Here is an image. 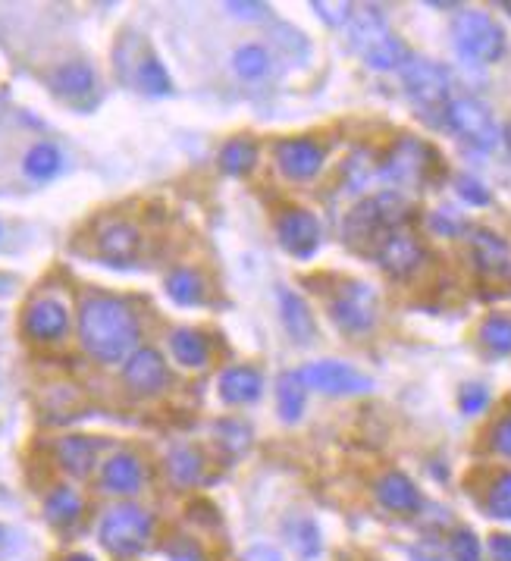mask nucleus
I'll list each match as a JSON object with an SVG mask.
<instances>
[{
  "instance_id": "nucleus-14",
  "label": "nucleus",
  "mask_w": 511,
  "mask_h": 561,
  "mask_svg": "<svg viewBox=\"0 0 511 561\" xmlns=\"http://www.w3.org/2000/svg\"><path fill=\"white\" fill-rule=\"evenodd\" d=\"M123 380L132 392L138 395H157L160 389H167L170 383V370L164 355L157 352V348H135V352L126 358L123 367Z\"/></svg>"
},
{
  "instance_id": "nucleus-33",
  "label": "nucleus",
  "mask_w": 511,
  "mask_h": 561,
  "mask_svg": "<svg viewBox=\"0 0 511 561\" xmlns=\"http://www.w3.org/2000/svg\"><path fill=\"white\" fill-rule=\"evenodd\" d=\"M477 336L493 355H511V314H490Z\"/></svg>"
},
{
  "instance_id": "nucleus-50",
  "label": "nucleus",
  "mask_w": 511,
  "mask_h": 561,
  "mask_svg": "<svg viewBox=\"0 0 511 561\" xmlns=\"http://www.w3.org/2000/svg\"><path fill=\"white\" fill-rule=\"evenodd\" d=\"M7 104V95H4V91H0V107H4Z\"/></svg>"
},
{
  "instance_id": "nucleus-15",
  "label": "nucleus",
  "mask_w": 511,
  "mask_h": 561,
  "mask_svg": "<svg viewBox=\"0 0 511 561\" xmlns=\"http://www.w3.org/2000/svg\"><path fill=\"white\" fill-rule=\"evenodd\" d=\"M323 157L327 154L314 138H286V142L276 145V167L295 182L314 179L323 167Z\"/></svg>"
},
{
  "instance_id": "nucleus-32",
  "label": "nucleus",
  "mask_w": 511,
  "mask_h": 561,
  "mask_svg": "<svg viewBox=\"0 0 511 561\" xmlns=\"http://www.w3.org/2000/svg\"><path fill=\"white\" fill-rule=\"evenodd\" d=\"M135 82H138V88L145 91V95H154V98H164V95H170V91H173V79H170V73H167V66L160 63L154 54H148V57L138 60V66H135Z\"/></svg>"
},
{
  "instance_id": "nucleus-19",
  "label": "nucleus",
  "mask_w": 511,
  "mask_h": 561,
  "mask_svg": "<svg viewBox=\"0 0 511 561\" xmlns=\"http://www.w3.org/2000/svg\"><path fill=\"white\" fill-rule=\"evenodd\" d=\"M264 392V377L254 367H229L220 373V399L226 405H251Z\"/></svg>"
},
{
  "instance_id": "nucleus-18",
  "label": "nucleus",
  "mask_w": 511,
  "mask_h": 561,
  "mask_svg": "<svg viewBox=\"0 0 511 561\" xmlns=\"http://www.w3.org/2000/svg\"><path fill=\"white\" fill-rule=\"evenodd\" d=\"M145 483L142 461L132 452H116L104 461L101 467V486L113 496H135Z\"/></svg>"
},
{
  "instance_id": "nucleus-44",
  "label": "nucleus",
  "mask_w": 511,
  "mask_h": 561,
  "mask_svg": "<svg viewBox=\"0 0 511 561\" xmlns=\"http://www.w3.org/2000/svg\"><path fill=\"white\" fill-rule=\"evenodd\" d=\"M493 449L505 458H511V414L499 417L493 427Z\"/></svg>"
},
{
  "instance_id": "nucleus-16",
  "label": "nucleus",
  "mask_w": 511,
  "mask_h": 561,
  "mask_svg": "<svg viewBox=\"0 0 511 561\" xmlns=\"http://www.w3.org/2000/svg\"><path fill=\"white\" fill-rule=\"evenodd\" d=\"M98 254L107 264L126 267L138 257V248H142V232H138L129 220H110L101 226L98 232Z\"/></svg>"
},
{
  "instance_id": "nucleus-37",
  "label": "nucleus",
  "mask_w": 511,
  "mask_h": 561,
  "mask_svg": "<svg viewBox=\"0 0 511 561\" xmlns=\"http://www.w3.org/2000/svg\"><path fill=\"white\" fill-rule=\"evenodd\" d=\"M214 436H217V442L226 449V452H232V455H239V452H245L248 449V442H251V430H248V424H242V420H220V424L214 427Z\"/></svg>"
},
{
  "instance_id": "nucleus-28",
  "label": "nucleus",
  "mask_w": 511,
  "mask_h": 561,
  "mask_svg": "<svg viewBox=\"0 0 511 561\" xmlns=\"http://www.w3.org/2000/svg\"><path fill=\"white\" fill-rule=\"evenodd\" d=\"M305 402H308V386L301 383L298 373L286 370L276 377V411H280L283 420H298L301 411H305Z\"/></svg>"
},
{
  "instance_id": "nucleus-12",
  "label": "nucleus",
  "mask_w": 511,
  "mask_h": 561,
  "mask_svg": "<svg viewBox=\"0 0 511 561\" xmlns=\"http://www.w3.org/2000/svg\"><path fill=\"white\" fill-rule=\"evenodd\" d=\"M22 333L32 342H60L69 333V311L60 298H35L22 314Z\"/></svg>"
},
{
  "instance_id": "nucleus-1",
  "label": "nucleus",
  "mask_w": 511,
  "mask_h": 561,
  "mask_svg": "<svg viewBox=\"0 0 511 561\" xmlns=\"http://www.w3.org/2000/svg\"><path fill=\"white\" fill-rule=\"evenodd\" d=\"M79 342L101 364L126 361L138 345V317L123 298L88 295L79 305Z\"/></svg>"
},
{
  "instance_id": "nucleus-11",
  "label": "nucleus",
  "mask_w": 511,
  "mask_h": 561,
  "mask_svg": "<svg viewBox=\"0 0 511 561\" xmlns=\"http://www.w3.org/2000/svg\"><path fill=\"white\" fill-rule=\"evenodd\" d=\"M276 239L292 257L308 261L320 248V220L305 207H289L276 217Z\"/></svg>"
},
{
  "instance_id": "nucleus-29",
  "label": "nucleus",
  "mask_w": 511,
  "mask_h": 561,
  "mask_svg": "<svg viewBox=\"0 0 511 561\" xmlns=\"http://www.w3.org/2000/svg\"><path fill=\"white\" fill-rule=\"evenodd\" d=\"M60 170H63V154L51 142L32 145L26 151V157H22V173H26L29 179H35V182H51Z\"/></svg>"
},
{
  "instance_id": "nucleus-36",
  "label": "nucleus",
  "mask_w": 511,
  "mask_h": 561,
  "mask_svg": "<svg viewBox=\"0 0 511 561\" xmlns=\"http://www.w3.org/2000/svg\"><path fill=\"white\" fill-rule=\"evenodd\" d=\"M449 555L452 561H480L483 558L480 536L471 527H455L449 533Z\"/></svg>"
},
{
  "instance_id": "nucleus-49",
  "label": "nucleus",
  "mask_w": 511,
  "mask_h": 561,
  "mask_svg": "<svg viewBox=\"0 0 511 561\" xmlns=\"http://www.w3.org/2000/svg\"><path fill=\"white\" fill-rule=\"evenodd\" d=\"M502 142H505V151L511 154V123L505 126V132H502Z\"/></svg>"
},
{
  "instance_id": "nucleus-35",
  "label": "nucleus",
  "mask_w": 511,
  "mask_h": 561,
  "mask_svg": "<svg viewBox=\"0 0 511 561\" xmlns=\"http://www.w3.org/2000/svg\"><path fill=\"white\" fill-rule=\"evenodd\" d=\"M486 511L496 521H511V471L499 474L486 493Z\"/></svg>"
},
{
  "instance_id": "nucleus-22",
  "label": "nucleus",
  "mask_w": 511,
  "mask_h": 561,
  "mask_svg": "<svg viewBox=\"0 0 511 561\" xmlns=\"http://www.w3.org/2000/svg\"><path fill=\"white\" fill-rule=\"evenodd\" d=\"M57 461L66 474L88 477L95 471V461H98V442L88 436H63L57 442Z\"/></svg>"
},
{
  "instance_id": "nucleus-45",
  "label": "nucleus",
  "mask_w": 511,
  "mask_h": 561,
  "mask_svg": "<svg viewBox=\"0 0 511 561\" xmlns=\"http://www.w3.org/2000/svg\"><path fill=\"white\" fill-rule=\"evenodd\" d=\"M173 561H201V552L192 540H173L167 549H164Z\"/></svg>"
},
{
  "instance_id": "nucleus-5",
  "label": "nucleus",
  "mask_w": 511,
  "mask_h": 561,
  "mask_svg": "<svg viewBox=\"0 0 511 561\" xmlns=\"http://www.w3.org/2000/svg\"><path fill=\"white\" fill-rule=\"evenodd\" d=\"M377 314H380L377 289L364 283V279H345L330 298V317L342 333L352 336L370 333L377 326Z\"/></svg>"
},
{
  "instance_id": "nucleus-40",
  "label": "nucleus",
  "mask_w": 511,
  "mask_h": 561,
  "mask_svg": "<svg viewBox=\"0 0 511 561\" xmlns=\"http://www.w3.org/2000/svg\"><path fill=\"white\" fill-rule=\"evenodd\" d=\"M486 405H490V389L480 386V383H468V386L461 389V395H458V408L468 414V417L486 411Z\"/></svg>"
},
{
  "instance_id": "nucleus-38",
  "label": "nucleus",
  "mask_w": 511,
  "mask_h": 561,
  "mask_svg": "<svg viewBox=\"0 0 511 561\" xmlns=\"http://www.w3.org/2000/svg\"><path fill=\"white\" fill-rule=\"evenodd\" d=\"M374 176H380V173L374 170V160H370V154L358 151L355 157H348V163H345V182H348V189H352V192H361Z\"/></svg>"
},
{
  "instance_id": "nucleus-46",
  "label": "nucleus",
  "mask_w": 511,
  "mask_h": 561,
  "mask_svg": "<svg viewBox=\"0 0 511 561\" xmlns=\"http://www.w3.org/2000/svg\"><path fill=\"white\" fill-rule=\"evenodd\" d=\"M486 549H490L493 561H511V533H493Z\"/></svg>"
},
{
  "instance_id": "nucleus-8",
  "label": "nucleus",
  "mask_w": 511,
  "mask_h": 561,
  "mask_svg": "<svg viewBox=\"0 0 511 561\" xmlns=\"http://www.w3.org/2000/svg\"><path fill=\"white\" fill-rule=\"evenodd\" d=\"M301 383L308 389H317L323 395H364L374 389V380L358 373L352 364L345 361H333V358H323V361H311L298 370Z\"/></svg>"
},
{
  "instance_id": "nucleus-31",
  "label": "nucleus",
  "mask_w": 511,
  "mask_h": 561,
  "mask_svg": "<svg viewBox=\"0 0 511 561\" xmlns=\"http://www.w3.org/2000/svg\"><path fill=\"white\" fill-rule=\"evenodd\" d=\"M167 474L173 477L176 486H195L204 474V458L192 446H179L167 458Z\"/></svg>"
},
{
  "instance_id": "nucleus-9",
  "label": "nucleus",
  "mask_w": 511,
  "mask_h": 561,
  "mask_svg": "<svg viewBox=\"0 0 511 561\" xmlns=\"http://www.w3.org/2000/svg\"><path fill=\"white\" fill-rule=\"evenodd\" d=\"M433 151L421 142V138L402 135L392 151L386 154V160L380 163V179L402 185V189H411V185H421L427 179Z\"/></svg>"
},
{
  "instance_id": "nucleus-17",
  "label": "nucleus",
  "mask_w": 511,
  "mask_h": 561,
  "mask_svg": "<svg viewBox=\"0 0 511 561\" xmlns=\"http://www.w3.org/2000/svg\"><path fill=\"white\" fill-rule=\"evenodd\" d=\"M374 496L392 514H414L424 508L421 489H417L414 480L402 471H386L374 486Z\"/></svg>"
},
{
  "instance_id": "nucleus-6",
  "label": "nucleus",
  "mask_w": 511,
  "mask_h": 561,
  "mask_svg": "<svg viewBox=\"0 0 511 561\" xmlns=\"http://www.w3.org/2000/svg\"><path fill=\"white\" fill-rule=\"evenodd\" d=\"M399 73H402V85L408 91V98L417 107L427 110V113H436V110L446 113L449 91H452V76H449V69L443 63L411 54Z\"/></svg>"
},
{
  "instance_id": "nucleus-47",
  "label": "nucleus",
  "mask_w": 511,
  "mask_h": 561,
  "mask_svg": "<svg viewBox=\"0 0 511 561\" xmlns=\"http://www.w3.org/2000/svg\"><path fill=\"white\" fill-rule=\"evenodd\" d=\"M242 561H283V555L276 552L273 546H267V543H258V546H251V549L242 555Z\"/></svg>"
},
{
  "instance_id": "nucleus-34",
  "label": "nucleus",
  "mask_w": 511,
  "mask_h": 561,
  "mask_svg": "<svg viewBox=\"0 0 511 561\" xmlns=\"http://www.w3.org/2000/svg\"><path fill=\"white\" fill-rule=\"evenodd\" d=\"M232 66H236V73L242 79H261L270 69V51L264 44H242V48H236V54H232Z\"/></svg>"
},
{
  "instance_id": "nucleus-25",
  "label": "nucleus",
  "mask_w": 511,
  "mask_h": 561,
  "mask_svg": "<svg viewBox=\"0 0 511 561\" xmlns=\"http://www.w3.org/2000/svg\"><path fill=\"white\" fill-rule=\"evenodd\" d=\"M283 540L298 552L301 558H314L320 552V527L308 514H289L283 521Z\"/></svg>"
},
{
  "instance_id": "nucleus-39",
  "label": "nucleus",
  "mask_w": 511,
  "mask_h": 561,
  "mask_svg": "<svg viewBox=\"0 0 511 561\" xmlns=\"http://www.w3.org/2000/svg\"><path fill=\"white\" fill-rule=\"evenodd\" d=\"M430 229L436 232V236L455 239V236H461V232H464V217L458 214L455 207L443 204V207H436L430 214Z\"/></svg>"
},
{
  "instance_id": "nucleus-21",
  "label": "nucleus",
  "mask_w": 511,
  "mask_h": 561,
  "mask_svg": "<svg viewBox=\"0 0 511 561\" xmlns=\"http://www.w3.org/2000/svg\"><path fill=\"white\" fill-rule=\"evenodd\" d=\"M280 314H283V326H286L289 336L298 345H311L314 342L317 323H314V314L308 308V301L301 298L298 292H289V289L280 292Z\"/></svg>"
},
{
  "instance_id": "nucleus-30",
  "label": "nucleus",
  "mask_w": 511,
  "mask_h": 561,
  "mask_svg": "<svg viewBox=\"0 0 511 561\" xmlns=\"http://www.w3.org/2000/svg\"><path fill=\"white\" fill-rule=\"evenodd\" d=\"M258 163V145L251 138H229L220 148V170L229 176H245Z\"/></svg>"
},
{
  "instance_id": "nucleus-24",
  "label": "nucleus",
  "mask_w": 511,
  "mask_h": 561,
  "mask_svg": "<svg viewBox=\"0 0 511 561\" xmlns=\"http://www.w3.org/2000/svg\"><path fill=\"white\" fill-rule=\"evenodd\" d=\"M164 289L179 308H198L204 301V279L192 267H173L164 279Z\"/></svg>"
},
{
  "instance_id": "nucleus-20",
  "label": "nucleus",
  "mask_w": 511,
  "mask_h": 561,
  "mask_svg": "<svg viewBox=\"0 0 511 561\" xmlns=\"http://www.w3.org/2000/svg\"><path fill=\"white\" fill-rule=\"evenodd\" d=\"M51 88L57 91L60 98H69V101H79V98H88L91 91L98 88V76L95 69L82 60H73V63H63L51 73Z\"/></svg>"
},
{
  "instance_id": "nucleus-2",
  "label": "nucleus",
  "mask_w": 511,
  "mask_h": 561,
  "mask_svg": "<svg viewBox=\"0 0 511 561\" xmlns=\"http://www.w3.org/2000/svg\"><path fill=\"white\" fill-rule=\"evenodd\" d=\"M348 41L352 48L361 54V60L370 69H402L411 57V51L405 48V41L399 35H392V29L386 26V19L377 7H364L352 16L348 22Z\"/></svg>"
},
{
  "instance_id": "nucleus-4",
  "label": "nucleus",
  "mask_w": 511,
  "mask_h": 561,
  "mask_svg": "<svg viewBox=\"0 0 511 561\" xmlns=\"http://www.w3.org/2000/svg\"><path fill=\"white\" fill-rule=\"evenodd\" d=\"M452 41L458 57L468 63H496L505 54V32L483 10H461L452 22Z\"/></svg>"
},
{
  "instance_id": "nucleus-42",
  "label": "nucleus",
  "mask_w": 511,
  "mask_h": 561,
  "mask_svg": "<svg viewBox=\"0 0 511 561\" xmlns=\"http://www.w3.org/2000/svg\"><path fill=\"white\" fill-rule=\"evenodd\" d=\"M311 10L327 22V26H345V22H352L355 7L352 4H327V0H314Z\"/></svg>"
},
{
  "instance_id": "nucleus-52",
  "label": "nucleus",
  "mask_w": 511,
  "mask_h": 561,
  "mask_svg": "<svg viewBox=\"0 0 511 561\" xmlns=\"http://www.w3.org/2000/svg\"><path fill=\"white\" fill-rule=\"evenodd\" d=\"M0 232H4V226H0Z\"/></svg>"
},
{
  "instance_id": "nucleus-3",
  "label": "nucleus",
  "mask_w": 511,
  "mask_h": 561,
  "mask_svg": "<svg viewBox=\"0 0 511 561\" xmlns=\"http://www.w3.org/2000/svg\"><path fill=\"white\" fill-rule=\"evenodd\" d=\"M151 533H154L151 511L142 508V505H135V502H120L101 518L98 540H101V546L110 555L129 558V555L145 549V543L151 540Z\"/></svg>"
},
{
  "instance_id": "nucleus-7",
  "label": "nucleus",
  "mask_w": 511,
  "mask_h": 561,
  "mask_svg": "<svg viewBox=\"0 0 511 561\" xmlns=\"http://www.w3.org/2000/svg\"><path fill=\"white\" fill-rule=\"evenodd\" d=\"M443 116H446V126L461 138V142H468L474 151L486 154V151H493L502 142L493 110L486 107L483 101H477V98H455V101H449Z\"/></svg>"
},
{
  "instance_id": "nucleus-13",
  "label": "nucleus",
  "mask_w": 511,
  "mask_h": 561,
  "mask_svg": "<svg viewBox=\"0 0 511 561\" xmlns=\"http://www.w3.org/2000/svg\"><path fill=\"white\" fill-rule=\"evenodd\" d=\"M374 257L380 261V267L392 276V279H408L421 270L424 264V248L417 242L411 232L405 229H396L389 232V236L377 245Z\"/></svg>"
},
{
  "instance_id": "nucleus-51",
  "label": "nucleus",
  "mask_w": 511,
  "mask_h": 561,
  "mask_svg": "<svg viewBox=\"0 0 511 561\" xmlns=\"http://www.w3.org/2000/svg\"><path fill=\"white\" fill-rule=\"evenodd\" d=\"M4 536H7V530H4V527H0V543H4Z\"/></svg>"
},
{
  "instance_id": "nucleus-41",
  "label": "nucleus",
  "mask_w": 511,
  "mask_h": 561,
  "mask_svg": "<svg viewBox=\"0 0 511 561\" xmlns=\"http://www.w3.org/2000/svg\"><path fill=\"white\" fill-rule=\"evenodd\" d=\"M455 189H458V195L468 201V204H474V207H486L493 201V195H490V189H486V185L480 182V179H474V176H458L455 179Z\"/></svg>"
},
{
  "instance_id": "nucleus-48",
  "label": "nucleus",
  "mask_w": 511,
  "mask_h": 561,
  "mask_svg": "<svg viewBox=\"0 0 511 561\" xmlns=\"http://www.w3.org/2000/svg\"><path fill=\"white\" fill-rule=\"evenodd\" d=\"M63 561H98V558L88 555V552H73V555H66Z\"/></svg>"
},
{
  "instance_id": "nucleus-27",
  "label": "nucleus",
  "mask_w": 511,
  "mask_h": 561,
  "mask_svg": "<svg viewBox=\"0 0 511 561\" xmlns=\"http://www.w3.org/2000/svg\"><path fill=\"white\" fill-rule=\"evenodd\" d=\"M82 514V496L73 486H54L44 499V518L54 527H73Z\"/></svg>"
},
{
  "instance_id": "nucleus-23",
  "label": "nucleus",
  "mask_w": 511,
  "mask_h": 561,
  "mask_svg": "<svg viewBox=\"0 0 511 561\" xmlns=\"http://www.w3.org/2000/svg\"><path fill=\"white\" fill-rule=\"evenodd\" d=\"M471 251L474 261L483 273H511V257H508V245L490 229H474L471 232Z\"/></svg>"
},
{
  "instance_id": "nucleus-26",
  "label": "nucleus",
  "mask_w": 511,
  "mask_h": 561,
  "mask_svg": "<svg viewBox=\"0 0 511 561\" xmlns=\"http://www.w3.org/2000/svg\"><path fill=\"white\" fill-rule=\"evenodd\" d=\"M170 352L182 367L198 370L207 364V358H211V345H207V339L198 330H192V326H182V330H176L170 336Z\"/></svg>"
},
{
  "instance_id": "nucleus-43",
  "label": "nucleus",
  "mask_w": 511,
  "mask_h": 561,
  "mask_svg": "<svg viewBox=\"0 0 511 561\" xmlns=\"http://www.w3.org/2000/svg\"><path fill=\"white\" fill-rule=\"evenodd\" d=\"M226 13H236L239 19L254 22V19L270 16V7H267V4H251V0H229V4H226Z\"/></svg>"
},
{
  "instance_id": "nucleus-10",
  "label": "nucleus",
  "mask_w": 511,
  "mask_h": 561,
  "mask_svg": "<svg viewBox=\"0 0 511 561\" xmlns=\"http://www.w3.org/2000/svg\"><path fill=\"white\" fill-rule=\"evenodd\" d=\"M389 232H396V229H389V223H386V217H383V210H380V204H377V195H370V198L358 201V204L345 214V223H342L345 242L352 245V248L370 251V254L377 251V245L389 236Z\"/></svg>"
}]
</instances>
